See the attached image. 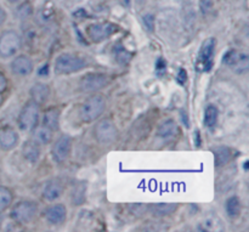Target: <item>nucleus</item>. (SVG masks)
Returning a JSON list of instances; mask_svg holds the SVG:
<instances>
[{"mask_svg":"<svg viewBox=\"0 0 249 232\" xmlns=\"http://www.w3.org/2000/svg\"><path fill=\"white\" fill-rule=\"evenodd\" d=\"M106 109V100L102 95H92L88 97L79 108V118L84 123L96 121Z\"/></svg>","mask_w":249,"mask_h":232,"instance_id":"nucleus-1","label":"nucleus"},{"mask_svg":"<svg viewBox=\"0 0 249 232\" xmlns=\"http://www.w3.org/2000/svg\"><path fill=\"white\" fill-rule=\"evenodd\" d=\"M87 67V60L77 54H61L55 61V72L57 74H71Z\"/></svg>","mask_w":249,"mask_h":232,"instance_id":"nucleus-2","label":"nucleus"},{"mask_svg":"<svg viewBox=\"0 0 249 232\" xmlns=\"http://www.w3.org/2000/svg\"><path fill=\"white\" fill-rule=\"evenodd\" d=\"M36 214H38V204L36 202L21 201L15 204L14 208L11 209L10 216L15 223L19 225H27L36 219Z\"/></svg>","mask_w":249,"mask_h":232,"instance_id":"nucleus-3","label":"nucleus"},{"mask_svg":"<svg viewBox=\"0 0 249 232\" xmlns=\"http://www.w3.org/2000/svg\"><path fill=\"white\" fill-rule=\"evenodd\" d=\"M94 138L100 145H111L118 138V129L111 119H101L94 128Z\"/></svg>","mask_w":249,"mask_h":232,"instance_id":"nucleus-4","label":"nucleus"},{"mask_svg":"<svg viewBox=\"0 0 249 232\" xmlns=\"http://www.w3.org/2000/svg\"><path fill=\"white\" fill-rule=\"evenodd\" d=\"M39 123V105L34 101L27 102L21 109L17 125L22 131H32Z\"/></svg>","mask_w":249,"mask_h":232,"instance_id":"nucleus-5","label":"nucleus"},{"mask_svg":"<svg viewBox=\"0 0 249 232\" xmlns=\"http://www.w3.org/2000/svg\"><path fill=\"white\" fill-rule=\"evenodd\" d=\"M22 46V39L15 31H5L0 34V57L9 58L16 55Z\"/></svg>","mask_w":249,"mask_h":232,"instance_id":"nucleus-6","label":"nucleus"},{"mask_svg":"<svg viewBox=\"0 0 249 232\" xmlns=\"http://www.w3.org/2000/svg\"><path fill=\"white\" fill-rule=\"evenodd\" d=\"M223 62L236 73H246L249 68V57L246 53L231 49L224 55Z\"/></svg>","mask_w":249,"mask_h":232,"instance_id":"nucleus-7","label":"nucleus"},{"mask_svg":"<svg viewBox=\"0 0 249 232\" xmlns=\"http://www.w3.org/2000/svg\"><path fill=\"white\" fill-rule=\"evenodd\" d=\"M109 83V78L104 73H88L79 80V89L84 92H94L104 89Z\"/></svg>","mask_w":249,"mask_h":232,"instance_id":"nucleus-8","label":"nucleus"},{"mask_svg":"<svg viewBox=\"0 0 249 232\" xmlns=\"http://www.w3.org/2000/svg\"><path fill=\"white\" fill-rule=\"evenodd\" d=\"M215 51V39L208 38L203 41L198 54L197 68L203 72H209L213 67V57Z\"/></svg>","mask_w":249,"mask_h":232,"instance_id":"nucleus-9","label":"nucleus"},{"mask_svg":"<svg viewBox=\"0 0 249 232\" xmlns=\"http://www.w3.org/2000/svg\"><path fill=\"white\" fill-rule=\"evenodd\" d=\"M117 31H118V27L113 23H109V22L90 24L87 28L88 36L94 43H100V41L106 40L109 36H113Z\"/></svg>","mask_w":249,"mask_h":232,"instance_id":"nucleus-10","label":"nucleus"},{"mask_svg":"<svg viewBox=\"0 0 249 232\" xmlns=\"http://www.w3.org/2000/svg\"><path fill=\"white\" fill-rule=\"evenodd\" d=\"M72 151V139L68 135H62L58 138L51 148V156L56 163H63L70 157Z\"/></svg>","mask_w":249,"mask_h":232,"instance_id":"nucleus-11","label":"nucleus"},{"mask_svg":"<svg viewBox=\"0 0 249 232\" xmlns=\"http://www.w3.org/2000/svg\"><path fill=\"white\" fill-rule=\"evenodd\" d=\"M44 216H45V220L50 225H62L66 221V218H67V209L63 204H53V206L48 207L45 209Z\"/></svg>","mask_w":249,"mask_h":232,"instance_id":"nucleus-12","label":"nucleus"},{"mask_svg":"<svg viewBox=\"0 0 249 232\" xmlns=\"http://www.w3.org/2000/svg\"><path fill=\"white\" fill-rule=\"evenodd\" d=\"M34 70L33 61L26 55H19L11 62V71L14 74L19 77H27Z\"/></svg>","mask_w":249,"mask_h":232,"instance_id":"nucleus-13","label":"nucleus"},{"mask_svg":"<svg viewBox=\"0 0 249 232\" xmlns=\"http://www.w3.org/2000/svg\"><path fill=\"white\" fill-rule=\"evenodd\" d=\"M63 189V184L58 179L49 180L43 189V197L49 202L56 201L62 196Z\"/></svg>","mask_w":249,"mask_h":232,"instance_id":"nucleus-14","label":"nucleus"},{"mask_svg":"<svg viewBox=\"0 0 249 232\" xmlns=\"http://www.w3.org/2000/svg\"><path fill=\"white\" fill-rule=\"evenodd\" d=\"M19 136L17 131L12 128H2L0 130V148L4 151H10L15 148L18 143Z\"/></svg>","mask_w":249,"mask_h":232,"instance_id":"nucleus-15","label":"nucleus"},{"mask_svg":"<svg viewBox=\"0 0 249 232\" xmlns=\"http://www.w3.org/2000/svg\"><path fill=\"white\" fill-rule=\"evenodd\" d=\"M22 156H23V158L27 162L34 164L40 158V145L33 140L26 141L22 145Z\"/></svg>","mask_w":249,"mask_h":232,"instance_id":"nucleus-16","label":"nucleus"},{"mask_svg":"<svg viewBox=\"0 0 249 232\" xmlns=\"http://www.w3.org/2000/svg\"><path fill=\"white\" fill-rule=\"evenodd\" d=\"M29 94H31L32 101H34L40 106V105L45 104L48 101L49 96H50V88H49L48 84H44V83H36L31 88Z\"/></svg>","mask_w":249,"mask_h":232,"instance_id":"nucleus-17","label":"nucleus"},{"mask_svg":"<svg viewBox=\"0 0 249 232\" xmlns=\"http://www.w3.org/2000/svg\"><path fill=\"white\" fill-rule=\"evenodd\" d=\"M43 125L51 131H57L60 129V111L55 107L46 109L43 114Z\"/></svg>","mask_w":249,"mask_h":232,"instance_id":"nucleus-18","label":"nucleus"},{"mask_svg":"<svg viewBox=\"0 0 249 232\" xmlns=\"http://www.w3.org/2000/svg\"><path fill=\"white\" fill-rule=\"evenodd\" d=\"M53 131H51L46 126L36 125L32 130V140L36 141L39 145H49L53 141Z\"/></svg>","mask_w":249,"mask_h":232,"instance_id":"nucleus-19","label":"nucleus"},{"mask_svg":"<svg viewBox=\"0 0 249 232\" xmlns=\"http://www.w3.org/2000/svg\"><path fill=\"white\" fill-rule=\"evenodd\" d=\"M178 129H179V126L175 123V121L168 119V121L163 122L160 125L157 130V136L163 139V140H170V139H173L178 134Z\"/></svg>","mask_w":249,"mask_h":232,"instance_id":"nucleus-20","label":"nucleus"},{"mask_svg":"<svg viewBox=\"0 0 249 232\" xmlns=\"http://www.w3.org/2000/svg\"><path fill=\"white\" fill-rule=\"evenodd\" d=\"M151 213L155 216H169L175 213L178 209L177 203H156L153 206L148 207Z\"/></svg>","mask_w":249,"mask_h":232,"instance_id":"nucleus-21","label":"nucleus"},{"mask_svg":"<svg viewBox=\"0 0 249 232\" xmlns=\"http://www.w3.org/2000/svg\"><path fill=\"white\" fill-rule=\"evenodd\" d=\"M226 213L231 219H236L241 215L242 212V203L237 196H232L226 201Z\"/></svg>","mask_w":249,"mask_h":232,"instance_id":"nucleus-22","label":"nucleus"},{"mask_svg":"<svg viewBox=\"0 0 249 232\" xmlns=\"http://www.w3.org/2000/svg\"><path fill=\"white\" fill-rule=\"evenodd\" d=\"M214 157H215L216 167H223L228 164L231 160V150L226 146H220L214 150Z\"/></svg>","mask_w":249,"mask_h":232,"instance_id":"nucleus-23","label":"nucleus"},{"mask_svg":"<svg viewBox=\"0 0 249 232\" xmlns=\"http://www.w3.org/2000/svg\"><path fill=\"white\" fill-rule=\"evenodd\" d=\"M219 118V109L214 105H208L204 111V124L208 128H213L218 123Z\"/></svg>","mask_w":249,"mask_h":232,"instance_id":"nucleus-24","label":"nucleus"},{"mask_svg":"<svg viewBox=\"0 0 249 232\" xmlns=\"http://www.w3.org/2000/svg\"><path fill=\"white\" fill-rule=\"evenodd\" d=\"M12 199H14L12 192L7 187L0 186V213L6 211L11 206Z\"/></svg>","mask_w":249,"mask_h":232,"instance_id":"nucleus-25","label":"nucleus"},{"mask_svg":"<svg viewBox=\"0 0 249 232\" xmlns=\"http://www.w3.org/2000/svg\"><path fill=\"white\" fill-rule=\"evenodd\" d=\"M142 22L147 32L153 33L155 32V16L151 14H146L142 16Z\"/></svg>","mask_w":249,"mask_h":232,"instance_id":"nucleus-26","label":"nucleus"},{"mask_svg":"<svg viewBox=\"0 0 249 232\" xmlns=\"http://www.w3.org/2000/svg\"><path fill=\"white\" fill-rule=\"evenodd\" d=\"M85 186H79L77 187V190H75L74 192H73V202H74L75 204H80L84 202L85 199Z\"/></svg>","mask_w":249,"mask_h":232,"instance_id":"nucleus-27","label":"nucleus"},{"mask_svg":"<svg viewBox=\"0 0 249 232\" xmlns=\"http://www.w3.org/2000/svg\"><path fill=\"white\" fill-rule=\"evenodd\" d=\"M199 7H201L202 14H208L213 7V0H199Z\"/></svg>","mask_w":249,"mask_h":232,"instance_id":"nucleus-28","label":"nucleus"},{"mask_svg":"<svg viewBox=\"0 0 249 232\" xmlns=\"http://www.w3.org/2000/svg\"><path fill=\"white\" fill-rule=\"evenodd\" d=\"M165 68H167V63H165L164 58H158L157 65H156V71L158 74H163L165 72Z\"/></svg>","mask_w":249,"mask_h":232,"instance_id":"nucleus-29","label":"nucleus"},{"mask_svg":"<svg viewBox=\"0 0 249 232\" xmlns=\"http://www.w3.org/2000/svg\"><path fill=\"white\" fill-rule=\"evenodd\" d=\"M177 79L180 84H185V82L187 80V73L184 68H180L179 73H178V75H177Z\"/></svg>","mask_w":249,"mask_h":232,"instance_id":"nucleus-30","label":"nucleus"},{"mask_svg":"<svg viewBox=\"0 0 249 232\" xmlns=\"http://www.w3.org/2000/svg\"><path fill=\"white\" fill-rule=\"evenodd\" d=\"M7 89V79L1 72H0V94L5 91Z\"/></svg>","mask_w":249,"mask_h":232,"instance_id":"nucleus-31","label":"nucleus"},{"mask_svg":"<svg viewBox=\"0 0 249 232\" xmlns=\"http://www.w3.org/2000/svg\"><path fill=\"white\" fill-rule=\"evenodd\" d=\"M5 19H6V14H5L4 9H2V7L0 6V27H1L2 24H4Z\"/></svg>","mask_w":249,"mask_h":232,"instance_id":"nucleus-32","label":"nucleus"},{"mask_svg":"<svg viewBox=\"0 0 249 232\" xmlns=\"http://www.w3.org/2000/svg\"><path fill=\"white\" fill-rule=\"evenodd\" d=\"M195 141H196V146H201V136H199V131H195Z\"/></svg>","mask_w":249,"mask_h":232,"instance_id":"nucleus-33","label":"nucleus"},{"mask_svg":"<svg viewBox=\"0 0 249 232\" xmlns=\"http://www.w3.org/2000/svg\"><path fill=\"white\" fill-rule=\"evenodd\" d=\"M123 1H124V4H125V5L130 4V0H123Z\"/></svg>","mask_w":249,"mask_h":232,"instance_id":"nucleus-34","label":"nucleus"},{"mask_svg":"<svg viewBox=\"0 0 249 232\" xmlns=\"http://www.w3.org/2000/svg\"><path fill=\"white\" fill-rule=\"evenodd\" d=\"M2 101H4V100H2V96H1V94H0V107H1V105H2Z\"/></svg>","mask_w":249,"mask_h":232,"instance_id":"nucleus-35","label":"nucleus"},{"mask_svg":"<svg viewBox=\"0 0 249 232\" xmlns=\"http://www.w3.org/2000/svg\"><path fill=\"white\" fill-rule=\"evenodd\" d=\"M10 2H17V1H19V0H9Z\"/></svg>","mask_w":249,"mask_h":232,"instance_id":"nucleus-36","label":"nucleus"},{"mask_svg":"<svg viewBox=\"0 0 249 232\" xmlns=\"http://www.w3.org/2000/svg\"><path fill=\"white\" fill-rule=\"evenodd\" d=\"M1 223H2V218H1V215H0V226H1Z\"/></svg>","mask_w":249,"mask_h":232,"instance_id":"nucleus-37","label":"nucleus"}]
</instances>
